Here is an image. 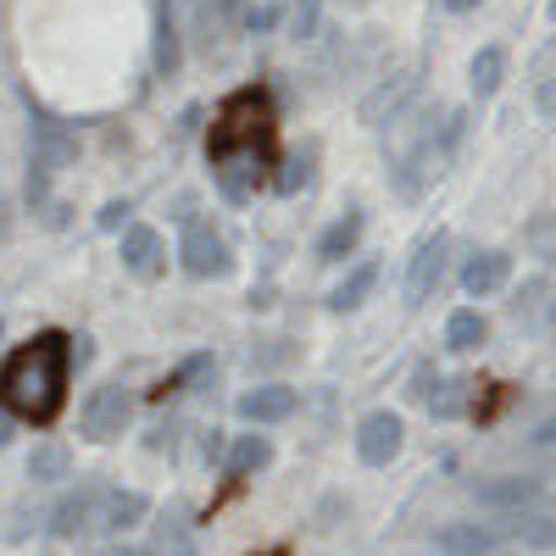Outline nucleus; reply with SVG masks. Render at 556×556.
Returning <instances> with one entry per match:
<instances>
[{
    "mask_svg": "<svg viewBox=\"0 0 556 556\" xmlns=\"http://www.w3.org/2000/svg\"><path fill=\"white\" fill-rule=\"evenodd\" d=\"M156 556H201L190 523H184V518H162L156 523Z\"/></svg>",
    "mask_w": 556,
    "mask_h": 556,
    "instance_id": "22",
    "label": "nucleus"
},
{
    "mask_svg": "<svg viewBox=\"0 0 556 556\" xmlns=\"http://www.w3.org/2000/svg\"><path fill=\"white\" fill-rule=\"evenodd\" d=\"M106 501V490H96V484H78L56 513H51V534L56 540H73V534H84L89 529V518H96V506Z\"/></svg>",
    "mask_w": 556,
    "mask_h": 556,
    "instance_id": "9",
    "label": "nucleus"
},
{
    "mask_svg": "<svg viewBox=\"0 0 556 556\" xmlns=\"http://www.w3.org/2000/svg\"><path fill=\"white\" fill-rule=\"evenodd\" d=\"M178 256H184V273H190V278H223V273H228V240L217 235L206 217H190V223H184Z\"/></svg>",
    "mask_w": 556,
    "mask_h": 556,
    "instance_id": "2",
    "label": "nucleus"
},
{
    "mask_svg": "<svg viewBox=\"0 0 556 556\" xmlns=\"http://www.w3.org/2000/svg\"><path fill=\"white\" fill-rule=\"evenodd\" d=\"M112 556H139V551H112Z\"/></svg>",
    "mask_w": 556,
    "mask_h": 556,
    "instance_id": "35",
    "label": "nucleus"
},
{
    "mask_svg": "<svg viewBox=\"0 0 556 556\" xmlns=\"http://www.w3.org/2000/svg\"><path fill=\"white\" fill-rule=\"evenodd\" d=\"M128 412H134V395H128L123 384L89 390V401H84V440H96V445L117 440V434L128 429Z\"/></svg>",
    "mask_w": 556,
    "mask_h": 556,
    "instance_id": "3",
    "label": "nucleus"
},
{
    "mask_svg": "<svg viewBox=\"0 0 556 556\" xmlns=\"http://www.w3.org/2000/svg\"><path fill=\"white\" fill-rule=\"evenodd\" d=\"M195 7V23L206 28V39H217L228 23H235V12H240V0H190Z\"/></svg>",
    "mask_w": 556,
    "mask_h": 556,
    "instance_id": "24",
    "label": "nucleus"
},
{
    "mask_svg": "<svg viewBox=\"0 0 556 556\" xmlns=\"http://www.w3.org/2000/svg\"><path fill=\"white\" fill-rule=\"evenodd\" d=\"M484 334H490V329H484V317H479V312H468V306L445 317V345H451V351H479V345H484Z\"/></svg>",
    "mask_w": 556,
    "mask_h": 556,
    "instance_id": "21",
    "label": "nucleus"
},
{
    "mask_svg": "<svg viewBox=\"0 0 556 556\" xmlns=\"http://www.w3.org/2000/svg\"><path fill=\"white\" fill-rule=\"evenodd\" d=\"M495 534L513 540V545H529V551H545V545H556V518L551 513H534V506H518V513H501L495 518Z\"/></svg>",
    "mask_w": 556,
    "mask_h": 556,
    "instance_id": "7",
    "label": "nucleus"
},
{
    "mask_svg": "<svg viewBox=\"0 0 556 556\" xmlns=\"http://www.w3.org/2000/svg\"><path fill=\"white\" fill-rule=\"evenodd\" d=\"M506 273H513V256L506 251H479L468 267H462V290L468 295H495L506 285Z\"/></svg>",
    "mask_w": 556,
    "mask_h": 556,
    "instance_id": "11",
    "label": "nucleus"
},
{
    "mask_svg": "<svg viewBox=\"0 0 556 556\" xmlns=\"http://www.w3.org/2000/svg\"><path fill=\"white\" fill-rule=\"evenodd\" d=\"M12 445V417H0V451Z\"/></svg>",
    "mask_w": 556,
    "mask_h": 556,
    "instance_id": "34",
    "label": "nucleus"
},
{
    "mask_svg": "<svg viewBox=\"0 0 556 556\" xmlns=\"http://www.w3.org/2000/svg\"><path fill=\"white\" fill-rule=\"evenodd\" d=\"M534 440H540V445H556V412H551V417H545V424L534 429Z\"/></svg>",
    "mask_w": 556,
    "mask_h": 556,
    "instance_id": "31",
    "label": "nucleus"
},
{
    "mask_svg": "<svg viewBox=\"0 0 556 556\" xmlns=\"http://www.w3.org/2000/svg\"><path fill=\"white\" fill-rule=\"evenodd\" d=\"M540 112H556V73H551V84L540 89Z\"/></svg>",
    "mask_w": 556,
    "mask_h": 556,
    "instance_id": "32",
    "label": "nucleus"
},
{
    "mask_svg": "<svg viewBox=\"0 0 556 556\" xmlns=\"http://www.w3.org/2000/svg\"><path fill=\"white\" fill-rule=\"evenodd\" d=\"M473 495L484 506H495V513H518V506H534L540 501V479H490Z\"/></svg>",
    "mask_w": 556,
    "mask_h": 556,
    "instance_id": "12",
    "label": "nucleus"
},
{
    "mask_svg": "<svg viewBox=\"0 0 556 556\" xmlns=\"http://www.w3.org/2000/svg\"><path fill=\"white\" fill-rule=\"evenodd\" d=\"M151 513V501L139 495V490H112L106 501H101V529H112V534H123V529H134L139 518Z\"/></svg>",
    "mask_w": 556,
    "mask_h": 556,
    "instance_id": "15",
    "label": "nucleus"
},
{
    "mask_svg": "<svg viewBox=\"0 0 556 556\" xmlns=\"http://www.w3.org/2000/svg\"><path fill=\"white\" fill-rule=\"evenodd\" d=\"M374 285H379V267H374V262H362V267H351L340 285H334L329 306H334V312H356L367 295H374Z\"/></svg>",
    "mask_w": 556,
    "mask_h": 556,
    "instance_id": "19",
    "label": "nucleus"
},
{
    "mask_svg": "<svg viewBox=\"0 0 556 556\" xmlns=\"http://www.w3.org/2000/svg\"><path fill=\"white\" fill-rule=\"evenodd\" d=\"M290 412H295V390H285V384H262V390L240 395L245 424H278V417H290Z\"/></svg>",
    "mask_w": 556,
    "mask_h": 556,
    "instance_id": "10",
    "label": "nucleus"
},
{
    "mask_svg": "<svg viewBox=\"0 0 556 556\" xmlns=\"http://www.w3.org/2000/svg\"><path fill=\"white\" fill-rule=\"evenodd\" d=\"M440 7H445V12H473L479 0H440Z\"/></svg>",
    "mask_w": 556,
    "mask_h": 556,
    "instance_id": "33",
    "label": "nucleus"
},
{
    "mask_svg": "<svg viewBox=\"0 0 556 556\" xmlns=\"http://www.w3.org/2000/svg\"><path fill=\"white\" fill-rule=\"evenodd\" d=\"M495 545H501V534L490 523H445L434 534L440 556H495Z\"/></svg>",
    "mask_w": 556,
    "mask_h": 556,
    "instance_id": "8",
    "label": "nucleus"
},
{
    "mask_svg": "<svg viewBox=\"0 0 556 556\" xmlns=\"http://www.w3.org/2000/svg\"><path fill=\"white\" fill-rule=\"evenodd\" d=\"M206 374H212V356H190V362H178V374L162 384V395H184V390H195Z\"/></svg>",
    "mask_w": 556,
    "mask_h": 556,
    "instance_id": "26",
    "label": "nucleus"
},
{
    "mask_svg": "<svg viewBox=\"0 0 556 556\" xmlns=\"http://www.w3.org/2000/svg\"><path fill=\"white\" fill-rule=\"evenodd\" d=\"M156 256H162V235L146 223H128L123 228V267L128 273H156Z\"/></svg>",
    "mask_w": 556,
    "mask_h": 556,
    "instance_id": "14",
    "label": "nucleus"
},
{
    "mask_svg": "<svg viewBox=\"0 0 556 556\" xmlns=\"http://www.w3.org/2000/svg\"><path fill=\"white\" fill-rule=\"evenodd\" d=\"M551 17H556V0H551Z\"/></svg>",
    "mask_w": 556,
    "mask_h": 556,
    "instance_id": "37",
    "label": "nucleus"
},
{
    "mask_svg": "<svg viewBox=\"0 0 556 556\" xmlns=\"http://www.w3.org/2000/svg\"><path fill=\"white\" fill-rule=\"evenodd\" d=\"M123 217H128L123 201H106V206H101V228H123Z\"/></svg>",
    "mask_w": 556,
    "mask_h": 556,
    "instance_id": "30",
    "label": "nucleus"
},
{
    "mask_svg": "<svg viewBox=\"0 0 556 556\" xmlns=\"http://www.w3.org/2000/svg\"><path fill=\"white\" fill-rule=\"evenodd\" d=\"M156 67L173 73L178 67V28H173V12L156 7Z\"/></svg>",
    "mask_w": 556,
    "mask_h": 556,
    "instance_id": "25",
    "label": "nucleus"
},
{
    "mask_svg": "<svg viewBox=\"0 0 556 556\" xmlns=\"http://www.w3.org/2000/svg\"><path fill=\"white\" fill-rule=\"evenodd\" d=\"M412 89H417L412 78H395V84H379V89H374V96H367V101H362V123H367V128H384V123H395V117H401V106H406V96H412Z\"/></svg>",
    "mask_w": 556,
    "mask_h": 556,
    "instance_id": "13",
    "label": "nucleus"
},
{
    "mask_svg": "<svg viewBox=\"0 0 556 556\" xmlns=\"http://www.w3.org/2000/svg\"><path fill=\"white\" fill-rule=\"evenodd\" d=\"M445 251H451V235H445V228H434V235L417 240L412 267H406V301H412V306H424V301L440 290V278H445Z\"/></svg>",
    "mask_w": 556,
    "mask_h": 556,
    "instance_id": "4",
    "label": "nucleus"
},
{
    "mask_svg": "<svg viewBox=\"0 0 556 556\" xmlns=\"http://www.w3.org/2000/svg\"><path fill=\"white\" fill-rule=\"evenodd\" d=\"M67 374H73V340L45 329L28 345H17L0 367V401L28 424H51L67 401Z\"/></svg>",
    "mask_w": 556,
    "mask_h": 556,
    "instance_id": "1",
    "label": "nucleus"
},
{
    "mask_svg": "<svg viewBox=\"0 0 556 556\" xmlns=\"http://www.w3.org/2000/svg\"><path fill=\"white\" fill-rule=\"evenodd\" d=\"M267 462H273V445H267L262 434H240V440H235V451H228V473L245 479V473H262Z\"/></svg>",
    "mask_w": 556,
    "mask_h": 556,
    "instance_id": "20",
    "label": "nucleus"
},
{
    "mask_svg": "<svg viewBox=\"0 0 556 556\" xmlns=\"http://www.w3.org/2000/svg\"><path fill=\"white\" fill-rule=\"evenodd\" d=\"M34 162H45V167H67L73 156H78V139L67 134V123L62 117H51V112H39L34 106Z\"/></svg>",
    "mask_w": 556,
    "mask_h": 556,
    "instance_id": "6",
    "label": "nucleus"
},
{
    "mask_svg": "<svg viewBox=\"0 0 556 556\" xmlns=\"http://www.w3.org/2000/svg\"><path fill=\"white\" fill-rule=\"evenodd\" d=\"M28 479H39V484L67 479V445H39V451L28 456Z\"/></svg>",
    "mask_w": 556,
    "mask_h": 556,
    "instance_id": "23",
    "label": "nucleus"
},
{
    "mask_svg": "<svg viewBox=\"0 0 556 556\" xmlns=\"http://www.w3.org/2000/svg\"><path fill=\"white\" fill-rule=\"evenodd\" d=\"M301 184H306V162H290V167H285V178H278V190H285V195H295Z\"/></svg>",
    "mask_w": 556,
    "mask_h": 556,
    "instance_id": "29",
    "label": "nucleus"
},
{
    "mask_svg": "<svg viewBox=\"0 0 556 556\" xmlns=\"http://www.w3.org/2000/svg\"><path fill=\"white\" fill-rule=\"evenodd\" d=\"M551 518H556V501H551Z\"/></svg>",
    "mask_w": 556,
    "mask_h": 556,
    "instance_id": "36",
    "label": "nucleus"
},
{
    "mask_svg": "<svg viewBox=\"0 0 556 556\" xmlns=\"http://www.w3.org/2000/svg\"><path fill=\"white\" fill-rule=\"evenodd\" d=\"M401 440H406V424L395 412H367L356 424V456L367 462V468H390V462L401 456Z\"/></svg>",
    "mask_w": 556,
    "mask_h": 556,
    "instance_id": "5",
    "label": "nucleus"
},
{
    "mask_svg": "<svg viewBox=\"0 0 556 556\" xmlns=\"http://www.w3.org/2000/svg\"><path fill=\"white\" fill-rule=\"evenodd\" d=\"M529 240L540 245V262H556V217H534Z\"/></svg>",
    "mask_w": 556,
    "mask_h": 556,
    "instance_id": "27",
    "label": "nucleus"
},
{
    "mask_svg": "<svg viewBox=\"0 0 556 556\" xmlns=\"http://www.w3.org/2000/svg\"><path fill=\"white\" fill-rule=\"evenodd\" d=\"M362 212H345L340 223H329V228H323V240H317V256L323 262H345L351 251H356V240H362Z\"/></svg>",
    "mask_w": 556,
    "mask_h": 556,
    "instance_id": "16",
    "label": "nucleus"
},
{
    "mask_svg": "<svg viewBox=\"0 0 556 556\" xmlns=\"http://www.w3.org/2000/svg\"><path fill=\"white\" fill-rule=\"evenodd\" d=\"M312 28H317V0H295V7H290V34L301 39Z\"/></svg>",
    "mask_w": 556,
    "mask_h": 556,
    "instance_id": "28",
    "label": "nucleus"
},
{
    "mask_svg": "<svg viewBox=\"0 0 556 556\" xmlns=\"http://www.w3.org/2000/svg\"><path fill=\"white\" fill-rule=\"evenodd\" d=\"M217 167V190L228 201H245L251 195V184H256V156H212Z\"/></svg>",
    "mask_w": 556,
    "mask_h": 556,
    "instance_id": "18",
    "label": "nucleus"
},
{
    "mask_svg": "<svg viewBox=\"0 0 556 556\" xmlns=\"http://www.w3.org/2000/svg\"><path fill=\"white\" fill-rule=\"evenodd\" d=\"M501 78H506V51H501V45H479V51H473V67H468L473 96L490 101L495 89H501Z\"/></svg>",
    "mask_w": 556,
    "mask_h": 556,
    "instance_id": "17",
    "label": "nucleus"
}]
</instances>
